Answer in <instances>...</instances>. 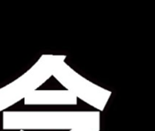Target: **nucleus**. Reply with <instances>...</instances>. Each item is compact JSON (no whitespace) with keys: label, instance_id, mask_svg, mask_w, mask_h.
I'll return each mask as SVG.
<instances>
[{"label":"nucleus","instance_id":"nucleus-4","mask_svg":"<svg viewBox=\"0 0 155 131\" xmlns=\"http://www.w3.org/2000/svg\"><path fill=\"white\" fill-rule=\"evenodd\" d=\"M25 105H77V98L68 90H35L24 98Z\"/></svg>","mask_w":155,"mask_h":131},{"label":"nucleus","instance_id":"nucleus-1","mask_svg":"<svg viewBox=\"0 0 155 131\" xmlns=\"http://www.w3.org/2000/svg\"><path fill=\"white\" fill-rule=\"evenodd\" d=\"M100 122V111H3V129H73Z\"/></svg>","mask_w":155,"mask_h":131},{"label":"nucleus","instance_id":"nucleus-3","mask_svg":"<svg viewBox=\"0 0 155 131\" xmlns=\"http://www.w3.org/2000/svg\"><path fill=\"white\" fill-rule=\"evenodd\" d=\"M53 77L66 90L73 93L77 98L94 107L97 111H103L104 109L112 95L110 90L94 84L82 77L66 64L65 61L56 67Z\"/></svg>","mask_w":155,"mask_h":131},{"label":"nucleus","instance_id":"nucleus-6","mask_svg":"<svg viewBox=\"0 0 155 131\" xmlns=\"http://www.w3.org/2000/svg\"><path fill=\"white\" fill-rule=\"evenodd\" d=\"M19 131H25V130H19Z\"/></svg>","mask_w":155,"mask_h":131},{"label":"nucleus","instance_id":"nucleus-2","mask_svg":"<svg viewBox=\"0 0 155 131\" xmlns=\"http://www.w3.org/2000/svg\"><path fill=\"white\" fill-rule=\"evenodd\" d=\"M66 58L64 55H42L24 75L0 88V112L24 99L46 82L56 67Z\"/></svg>","mask_w":155,"mask_h":131},{"label":"nucleus","instance_id":"nucleus-5","mask_svg":"<svg viewBox=\"0 0 155 131\" xmlns=\"http://www.w3.org/2000/svg\"><path fill=\"white\" fill-rule=\"evenodd\" d=\"M70 131H100V122L77 127L73 129H70Z\"/></svg>","mask_w":155,"mask_h":131}]
</instances>
